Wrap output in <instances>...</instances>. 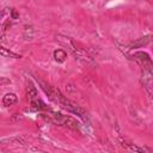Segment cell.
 <instances>
[{"label":"cell","mask_w":153,"mask_h":153,"mask_svg":"<svg viewBox=\"0 0 153 153\" xmlns=\"http://www.w3.org/2000/svg\"><path fill=\"white\" fill-rule=\"evenodd\" d=\"M49 98H50L51 100L59 103V105H60L62 109H65V110H67L68 112H72V114H74V115H76V116H79L84 122H88V115H87V112H86L81 106H79L78 104H75V103H73L72 100L67 99L57 88L53 87V92H51V94H50Z\"/></svg>","instance_id":"obj_1"},{"label":"cell","mask_w":153,"mask_h":153,"mask_svg":"<svg viewBox=\"0 0 153 153\" xmlns=\"http://www.w3.org/2000/svg\"><path fill=\"white\" fill-rule=\"evenodd\" d=\"M133 57L142 66L143 71L151 73L153 75V61L151 60V57L148 56L147 53H143V51H137V53H134L133 54Z\"/></svg>","instance_id":"obj_2"},{"label":"cell","mask_w":153,"mask_h":153,"mask_svg":"<svg viewBox=\"0 0 153 153\" xmlns=\"http://www.w3.org/2000/svg\"><path fill=\"white\" fill-rule=\"evenodd\" d=\"M61 126H66L71 129H74V130H78L79 129V123L71 116H66V115H62V124Z\"/></svg>","instance_id":"obj_3"},{"label":"cell","mask_w":153,"mask_h":153,"mask_svg":"<svg viewBox=\"0 0 153 153\" xmlns=\"http://www.w3.org/2000/svg\"><path fill=\"white\" fill-rule=\"evenodd\" d=\"M38 93H37V88L33 86V84L31 82V81H29L27 82V86H26V96H27V99L31 102V100H35V99H37L38 98V96H37Z\"/></svg>","instance_id":"obj_4"},{"label":"cell","mask_w":153,"mask_h":153,"mask_svg":"<svg viewBox=\"0 0 153 153\" xmlns=\"http://www.w3.org/2000/svg\"><path fill=\"white\" fill-rule=\"evenodd\" d=\"M18 102V98L14 93H6L4 97H2V104L5 106H10V105H13Z\"/></svg>","instance_id":"obj_5"},{"label":"cell","mask_w":153,"mask_h":153,"mask_svg":"<svg viewBox=\"0 0 153 153\" xmlns=\"http://www.w3.org/2000/svg\"><path fill=\"white\" fill-rule=\"evenodd\" d=\"M66 57H67V53H66L65 50H62V49H57V50L54 51V59H55L56 62L62 63V62L66 61Z\"/></svg>","instance_id":"obj_6"},{"label":"cell","mask_w":153,"mask_h":153,"mask_svg":"<svg viewBox=\"0 0 153 153\" xmlns=\"http://www.w3.org/2000/svg\"><path fill=\"white\" fill-rule=\"evenodd\" d=\"M2 143L5 142H11V143H19V145H25L26 143V136H14V137H10V139H6V140H2L1 141Z\"/></svg>","instance_id":"obj_7"},{"label":"cell","mask_w":153,"mask_h":153,"mask_svg":"<svg viewBox=\"0 0 153 153\" xmlns=\"http://www.w3.org/2000/svg\"><path fill=\"white\" fill-rule=\"evenodd\" d=\"M0 53H1V55H2L4 57H12V59H20V57H22V55L13 53V51L6 49L5 47H1V48H0Z\"/></svg>","instance_id":"obj_8"},{"label":"cell","mask_w":153,"mask_h":153,"mask_svg":"<svg viewBox=\"0 0 153 153\" xmlns=\"http://www.w3.org/2000/svg\"><path fill=\"white\" fill-rule=\"evenodd\" d=\"M148 42H149V37H142V38H140V39L133 42V43L130 44V48H141V47L148 44Z\"/></svg>","instance_id":"obj_9"},{"label":"cell","mask_w":153,"mask_h":153,"mask_svg":"<svg viewBox=\"0 0 153 153\" xmlns=\"http://www.w3.org/2000/svg\"><path fill=\"white\" fill-rule=\"evenodd\" d=\"M32 37H33V29H32V26H25V29H24V38L26 41H29V39H32Z\"/></svg>","instance_id":"obj_10"},{"label":"cell","mask_w":153,"mask_h":153,"mask_svg":"<svg viewBox=\"0 0 153 153\" xmlns=\"http://www.w3.org/2000/svg\"><path fill=\"white\" fill-rule=\"evenodd\" d=\"M11 16H12V19H17L19 17V14L17 13L16 10H11Z\"/></svg>","instance_id":"obj_11"}]
</instances>
